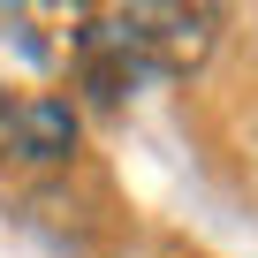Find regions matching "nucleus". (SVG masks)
Returning <instances> with one entry per match:
<instances>
[{"label": "nucleus", "instance_id": "nucleus-1", "mask_svg": "<svg viewBox=\"0 0 258 258\" xmlns=\"http://www.w3.org/2000/svg\"><path fill=\"white\" fill-rule=\"evenodd\" d=\"M129 53L145 76H198L220 53V8H182V0H137V8H114Z\"/></svg>", "mask_w": 258, "mask_h": 258}, {"label": "nucleus", "instance_id": "nucleus-2", "mask_svg": "<svg viewBox=\"0 0 258 258\" xmlns=\"http://www.w3.org/2000/svg\"><path fill=\"white\" fill-rule=\"evenodd\" d=\"M69 69H76V91H91V106H121L145 84V69H137V53H129L114 8H99V16H84L69 31Z\"/></svg>", "mask_w": 258, "mask_h": 258}, {"label": "nucleus", "instance_id": "nucleus-3", "mask_svg": "<svg viewBox=\"0 0 258 258\" xmlns=\"http://www.w3.org/2000/svg\"><path fill=\"white\" fill-rule=\"evenodd\" d=\"M76 106L61 91H23L8 99V160L16 167H69L76 160Z\"/></svg>", "mask_w": 258, "mask_h": 258}, {"label": "nucleus", "instance_id": "nucleus-4", "mask_svg": "<svg viewBox=\"0 0 258 258\" xmlns=\"http://www.w3.org/2000/svg\"><path fill=\"white\" fill-rule=\"evenodd\" d=\"M0 160H8V91H0Z\"/></svg>", "mask_w": 258, "mask_h": 258}]
</instances>
